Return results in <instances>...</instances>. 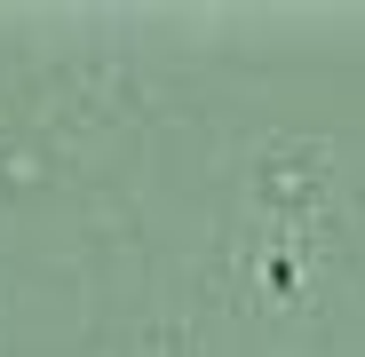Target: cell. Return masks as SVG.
<instances>
[]
</instances>
